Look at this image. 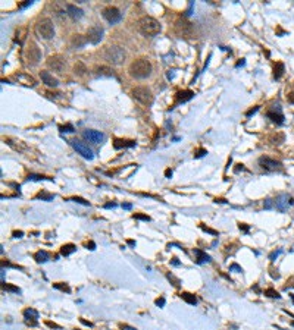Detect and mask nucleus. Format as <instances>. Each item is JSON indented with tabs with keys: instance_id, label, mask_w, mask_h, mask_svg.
I'll return each mask as SVG.
<instances>
[{
	"instance_id": "1",
	"label": "nucleus",
	"mask_w": 294,
	"mask_h": 330,
	"mask_svg": "<svg viewBox=\"0 0 294 330\" xmlns=\"http://www.w3.org/2000/svg\"><path fill=\"white\" fill-rule=\"evenodd\" d=\"M152 63H150L149 59L146 58H140L135 59L134 62L130 65V75L131 77L137 78V79H144V78H149L152 75Z\"/></svg>"
},
{
	"instance_id": "2",
	"label": "nucleus",
	"mask_w": 294,
	"mask_h": 330,
	"mask_svg": "<svg viewBox=\"0 0 294 330\" xmlns=\"http://www.w3.org/2000/svg\"><path fill=\"white\" fill-rule=\"evenodd\" d=\"M137 28L144 37H156L160 32V24L152 16H141L137 22Z\"/></svg>"
},
{
	"instance_id": "3",
	"label": "nucleus",
	"mask_w": 294,
	"mask_h": 330,
	"mask_svg": "<svg viewBox=\"0 0 294 330\" xmlns=\"http://www.w3.org/2000/svg\"><path fill=\"white\" fill-rule=\"evenodd\" d=\"M125 56H126L125 50L121 46H116V44L106 46L105 50H103V58L112 65H122L124 60H125Z\"/></svg>"
},
{
	"instance_id": "4",
	"label": "nucleus",
	"mask_w": 294,
	"mask_h": 330,
	"mask_svg": "<svg viewBox=\"0 0 294 330\" xmlns=\"http://www.w3.org/2000/svg\"><path fill=\"white\" fill-rule=\"evenodd\" d=\"M174 31L179 38H193L196 35V27L185 18H179L175 21Z\"/></svg>"
},
{
	"instance_id": "5",
	"label": "nucleus",
	"mask_w": 294,
	"mask_h": 330,
	"mask_svg": "<svg viewBox=\"0 0 294 330\" xmlns=\"http://www.w3.org/2000/svg\"><path fill=\"white\" fill-rule=\"evenodd\" d=\"M35 29H37V34L41 35L46 40H50L54 37V25L50 18H41V19H39L37 21V25H35Z\"/></svg>"
},
{
	"instance_id": "6",
	"label": "nucleus",
	"mask_w": 294,
	"mask_h": 330,
	"mask_svg": "<svg viewBox=\"0 0 294 330\" xmlns=\"http://www.w3.org/2000/svg\"><path fill=\"white\" fill-rule=\"evenodd\" d=\"M131 96L134 97L137 101H140L141 104L149 106V104L153 103V94H152L150 88H147V87H144V85L134 87L132 91H131Z\"/></svg>"
},
{
	"instance_id": "7",
	"label": "nucleus",
	"mask_w": 294,
	"mask_h": 330,
	"mask_svg": "<svg viewBox=\"0 0 294 330\" xmlns=\"http://www.w3.org/2000/svg\"><path fill=\"white\" fill-rule=\"evenodd\" d=\"M40 58H41V52L37 47V44L29 43L28 47L25 48V60H27V63L34 66V65H37L40 62Z\"/></svg>"
},
{
	"instance_id": "8",
	"label": "nucleus",
	"mask_w": 294,
	"mask_h": 330,
	"mask_svg": "<svg viewBox=\"0 0 294 330\" xmlns=\"http://www.w3.org/2000/svg\"><path fill=\"white\" fill-rule=\"evenodd\" d=\"M257 163H259V166H260L263 170H266V172H276V170H280V169L282 168V164H281L278 160L271 158V157H268V156L259 157Z\"/></svg>"
},
{
	"instance_id": "9",
	"label": "nucleus",
	"mask_w": 294,
	"mask_h": 330,
	"mask_svg": "<svg viewBox=\"0 0 294 330\" xmlns=\"http://www.w3.org/2000/svg\"><path fill=\"white\" fill-rule=\"evenodd\" d=\"M47 66L53 72L63 73L65 66H66V60H65V58L60 56V54H53V56H50V58L47 59Z\"/></svg>"
},
{
	"instance_id": "10",
	"label": "nucleus",
	"mask_w": 294,
	"mask_h": 330,
	"mask_svg": "<svg viewBox=\"0 0 294 330\" xmlns=\"http://www.w3.org/2000/svg\"><path fill=\"white\" fill-rule=\"evenodd\" d=\"M101 15H103V18L112 25L118 24V22L122 19V13H121L119 9L115 8V6H107V8H105L103 12H101Z\"/></svg>"
},
{
	"instance_id": "11",
	"label": "nucleus",
	"mask_w": 294,
	"mask_h": 330,
	"mask_svg": "<svg viewBox=\"0 0 294 330\" xmlns=\"http://www.w3.org/2000/svg\"><path fill=\"white\" fill-rule=\"evenodd\" d=\"M103 38V28L100 25H93L87 29V40L91 44H99Z\"/></svg>"
},
{
	"instance_id": "12",
	"label": "nucleus",
	"mask_w": 294,
	"mask_h": 330,
	"mask_svg": "<svg viewBox=\"0 0 294 330\" xmlns=\"http://www.w3.org/2000/svg\"><path fill=\"white\" fill-rule=\"evenodd\" d=\"M71 142H72V147L75 148V151H77L78 154H81L84 158L91 160V158L94 157V154H93L91 150L88 148L87 144H84L82 141H78V139H74V141H71Z\"/></svg>"
},
{
	"instance_id": "13",
	"label": "nucleus",
	"mask_w": 294,
	"mask_h": 330,
	"mask_svg": "<svg viewBox=\"0 0 294 330\" xmlns=\"http://www.w3.org/2000/svg\"><path fill=\"white\" fill-rule=\"evenodd\" d=\"M275 207H276V210L280 211H287V208H288V206H291V204H294L293 198L290 195H287V194H280V195L276 197V200L274 201Z\"/></svg>"
},
{
	"instance_id": "14",
	"label": "nucleus",
	"mask_w": 294,
	"mask_h": 330,
	"mask_svg": "<svg viewBox=\"0 0 294 330\" xmlns=\"http://www.w3.org/2000/svg\"><path fill=\"white\" fill-rule=\"evenodd\" d=\"M82 137L85 139H88L90 142L93 144H100L103 139H105V134L100 132V131H94V129H87L82 132Z\"/></svg>"
},
{
	"instance_id": "15",
	"label": "nucleus",
	"mask_w": 294,
	"mask_h": 330,
	"mask_svg": "<svg viewBox=\"0 0 294 330\" xmlns=\"http://www.w3.org/2000/svg\"><path fill=\"white\" fill-rule=\"evenodd\" d=\"M266 116H268L272 122H275V123H278V125H281L282 122H284V115H282V112H281V106L280 104L274 106L271 110H268Z\"/></svg>"
},
{
	"instance_id": "16",
	"label": "nucleus",
	"mask_w": 294,
	"mask_h": 330,
	"mask_svg": "<svg viewBox=\"0 0 294 330\" xmlns=\"http://www.w3.org/2000/svg\"><path fill=\"white\" fill-rule=\"evenodd\" d=\"M40 78H41V81H43L44 85H47V87L56 88V87L59 85V81L53 77V75H52V73H50V72H47V71H41V72H40Z\"/></svg>"
},
{
	"instance_id": "17",
	"label": "nucleus",
	"mask_w": 294,
	"mask_h": 330,
	"mask_svg": "<svg viewBox=\"0 0 294 330\" xmlns=\"http://www.w3.org/2000/svg\"><path fill=\"white\" fill-rule=\"evenodd\" d=\"M66 12H68V15H69L72 19H81L82 16H84L82 9L77 8L75 5H66Z\"/></svg>"
},
{
	"instance_id": "18",
	"label": "nucleus",
	"mask_w": 294,
	"mask_h": 330,
	"mask_svg": "<svg viewBox=\"0 0 294 330\" xmlns=\"http://www.w3.org/2000/svg\"><path fill=\"white\" fill-rule=\"evenodd\" d=\"M194 97V92L191 90H184V91H179V92H177V103H185V101L191 100Z\"/></svg>"
},
{
	"instance_id": "19",
	"label": "nucleus",
	"mask_w": 294,
	"mask_h": 330,
	"mask_svg": "<svg viewBox=\"0 0 294 330\" xmlns=\"http://www.w3.org/2000/svg\"><path fill=\"white\" fill-rule=\"evenodd\" d=\"M194 254H196V263L197 264H204V263H209L210 261V255H207L204 251H202V249H194Z\"/></svg>"
},
{
	"instance_id": "20",
	"label": "nucleus",
	"mask_w": 294,
	"mask_h": 330,
	"mask_svg": "<svg viewBox=\"0 0 294 330\" xmlns=\"http://www.w3.org/2000/svg\"><path fill=\"white\" fill-rule=\"evenodd\" d=\"M135 141H132V139H115L113 141V147H115L116 150H119V148H126V147H134L135 145Z\"/></svg>"
},
{
	"instance_id": "21",
	"label": "nucleus",
	"mask_w": 294,
	"mask_h": 330,
	"mask_svg": "<svg viewBox=\"0 0 294 330\" xmlns=\"http://www.w3.org/2000/svg\"><path fill=\"white\" fill-rule=\"evenodd\" d=\"M88 40L85 38V37H82V35H74L72 37V41H71V46H72L74 48H81L82 46H85V43H87Z\"/></svg>"
},
{
	"instance_id": "22",
	"label": "nucleus",
	"mask_w": 294,
	"mask_h": 330,
	"mask_svg": "<svg viewBox=\"0 0 294 330\" xmlns=\"http://www.w3.org/2000/svg\"><path fill=\"white\" fill-rule=\"evenodd\" d=\"M96 73L99 77H113V75H115V71L109 66H97Z\"/></svg>"
},
{
	"instance_id": "23",
	"label": "nucleus",
	"mask_w": 294,
	"mask_h": 330,
	"mask_svg": "<svg viewBox=\"0 0 294 330\" xmlns=\"http://www.w3.org/2000/svg\"><path fill=\"white\" fill-rule=\"evenodd\" d=\"M24 317H25V321H37V318H39V312H37V310H34V308H25L24 310Z\"/></svg>"
},
{
	"instance_id": "24",
	"label": "nucleus",
	"mask_w": 294,
	"mask_h": 330,
	"mask_svg": "<svg viewBox=\"0 0 294 330\" xmlns=\"http://www.w3.org/2000/svg\"><path fill=\"white\" fill-rule=\"evenodd\" d=\"M284 141H285V135L282 132H275V134H272L269 137V142L274 144V145H280Z\"/></svg>"
},
{
	"instance_id": "25",
	"label": "nucleus",
	"mask_w": 294,
	"mask_h": 330,
	"mask_svg": "<svg viewBox=\"0 0 294 330\" xmlns=\"http://www.w3.org/2000/svg\"><path fill=\"white\" fill-rule=\"evenodd\" d=\"M16 79H18V81H21L22 84H24V85H27V87H34V85H35V81H34V79L29 77V75H25V73L16 75Z\"/></svg>"
},
{
	"instance_id": "26",
	"label": "nucleus",
	"mask_w": 294,
	"mask_h": 330,
	"mask_svg": "<svg viewBox=\"0 0 294 330\" xmlns=\"http://www.w3.org/2000/svg\"><path fill=\"white\" fill-rule=\"evenodd\" d=\"M284 71H285L284 63H282V62H276V63H275V66H274V78H275V79H280V78L284 75Z\"/></svg>"
},
{
	"instance_id": "27",
	"label": "nucleus",
	"mask_w": 294,
	"mask_h": 330,
	"mask_svg": "<svg viewBox=\"0 0 294 330\" xmlns=\"http://www.w3.org/2000/svg\"><path fill=\"white\" fill-rule=\"evenodd\" d=\"M77 251V247L74 244H65L62 245V248H60V254H62L63 257H68V255H71L72 252H75Z\"/></svg>"
},
{
	"instance_id": "28",
	"label": "nucleus",
	"mask_w": 294,
	"mask_h": 330,
	"mask_svg": "<svg viewBox=\"0 0 294 330\" xmlns=\"http://www.w3.org/2000/svg\"><path fill=\"white\" fill-rule=\"evenodd\" d=\"M85 72H87V66H85L82 62H77L75 65H74V73H75L77 77H82V75H85Z\"/></svg>"
},
{
	"instance_id": "29",
	"label": "nucleus",
	"mask_w": 294,
	"mask_h": 330,
	"mask_svg": "<svg viewBox=\"0 0 294 330\" xmlns=\"http://www.w3.org/2000/svg\"><path fill=\"white\" fill-rule=\"evenodd\" d=\"M181 298H183L187 304H190V305H196V304H197V298L194 297L193 293H190V292H183V293H181Z\"/></svg>"
},
{
	"instance_id": "30",
	"label": "nucleus",
	"mask_w": 294,
	"mask_h": 330,
	"mask_svg": "<svg viewBox=\"0 0 294 330\" xmlns=\"http://www.w3.org/2000/svg\"><path fill=\"white\" fill-rule=\"evenodd\" d=\"M34 258H35L37 263H46V261L49 260V252H47V251H44V249H41V251H39V252H35Z\"/></svg>"
},
{
	"instance_id": "31",
	"label": "nucleus",
	"mask_w": 294,
	"mask_h": 330,
	"mask_svg": "<svg viewBox=\"0 0 294 330\" xmlns=\"http://www.w3.org/2000/svg\"><path fill=\"white\" fill-rule=\"evenodd\" d=\"M66 201H74V202H78V204H82V206H87V207H90V202H88L87 200H84V198H81V197H71V198H68Z\"/></svg>"
},
{
	"instance_id": "32",
	"label": "nucleus",
	"mask_w": 294,
	"mask_h": 330,
	"mask_svg": "<svg viewBox=\"0 0 294 330\" xmlns=\"http://www.w3.org/2000/svg\"><path fill=\"white\" fill-rule=\"evenodd\" d=\"M53 288H54V289H59V291H62V292H71V288L68 286L66 283H63V282L53 283Z\"/></svg>"
},
{
	"instance_id": "33",
	"label": "nucleus",
	"mask_w": 294,
	"mask_h": 330,
	"mask_svg": "<svg viewBox=\"0 0 294 330\" xmlns=\"http://www.w3.org/2000/svg\"><path fill=\"white\" fill-rule=\"evenodd\" d=\"M265 295H266V297H269V298H276V299H278V298H281L280 293L275 291V289H272V288L266 289V291H265Z\"/></svg>"
},
{
	"instance_id": "34",
	"label": "nucleus",
	"mask_w": 294,
	"mask_h": 330,
	"mask_svg": "<svg viewBox=\"0 0 294 330\" xmlns=\"http://www.w3.org/2000/svg\"><path fill=\"white\" fill-rule=\"evenodd\" d=\"M3 289L9 292H15V293H21V289L18 286H13V285H8V283H3Z\"/></svg>"
},
{
	"instance_id": "35",
	"label": "nucleus",
	"mask_w": 294,
	"mask_h": 330,
	"mask_svg": "<svg viewBox=\"0 0 294 330\" xmlns=\"http://www.w3.org/2000/svg\"><path fill=\"white\" fill-rule=\"evenodd\" d=\"M37 198H41L44 201H52L54 198V195L53 194H47V192H40V194H37Z\"/></svg>"
},
{
	"instance_id": "36",
	"label": "nucleus",
	"mask_w": 294,
	"mask_h": 330,
	"mask_svg": "<svg viewBox=\"0 0 294 330\" xmlns=\"http://www.w3.org/2000/svg\"><path fill=\"white\" fill-rule=\"evenodd\" d=\"M59 129H60V132H74V126L71 123H66V125H62V126H59Z\"/></svg>"
},
{
	"instance_id": "37",
	"label": "nucleus",
	"mask_w": 294,
	"mask_h": 330,
	"mask_svg": "<svg viewBox=\"0 0 294 330\" xmlns=\"http://www.w3.org/2000/svg\"><path fill=\"white\" fill-rule=\"evenodd\" d=\"M28 179H29V181H44V179L52 181V178H46V176H41V175H29Z\"/></svg>"
},
{
	"instance_id": "38",
	"label": "nucleus",
	"mask_w": 294,
	"mask_h": 330,
	"mask_svg": "<svg viewBox=\"0 0 294 330\" xmlns=\"http://www.w3.org/2000/svg\"><path fill=\"white\" fill-rule=\"evenodd\" d=\"M274 206H275L274 201L271 200V198H266L265 202H263V207H265V210H271V208H272Z\"/></svg>"
},
{
	"instance_id": "39",
	"label": "nucleus",
	"mask_w": 294,
	"mask_h": 330,
	"mask_svg": "<svg viewBox=\"0 0 294 330\" xmlns=\"http://www.w3.org/2000/svg\"><path fill=\"white\" fill-rule=\"evenodd\" d=\"M280 254H282V249H276V251H272V252L269 254V260H271V261H275V258H276Z\"/></svg>"
},
{
	"instance_id": "40",
	"label": "nucleus",
	"mask_w": 294,
	"mask_h": 330,
	"mask_svg": "<svg viewBox=\"0 0 294 330\" xmlns=\"http://www.w3.org/2000/svg\"><path fill=\"white\" fill-rule=\"evenodd\" d=\"M132 219H135V220H144V222H149V220H150V217H149V216H146V214H134V216H132Z\"/></svg>"
},
{
	"instance_id": "41",
	"label": "nucleus",
	"mask_w": 294,
	"mask_h": 330,
	"mask_svg": "<svg viewBox=\"0 0 294 330\" xmlns=\"http://www.w3.org/2000/svg\"><path fill=\"white\" fill-rule=\"evenodd\" d=\"M200 228H202L204 232H207V233H210V235H213V236H216L218 235V232L216 230H213V229H210V228H207V226H204V225H200Z\"/></svg>"
},
{
	"instance_id": "42",
	"label": "nucleus",
	"mask_w": 294,
	"mask_h": 330,
	"mask_svg": "<svg viewBox=\"0 0 294 330\" xmlns=\"http://www.w3.org/2000/svg\"><path fill=\"white\" fill-rule=\"evenodd\" d=\"M85 248L90 249V251H94L96 249V244L93 241H88V242H85Z\"/></svg>"
},
{
	"instance_id": "43",
	"label": "nucleus",
	"mask_w": 294,
	"mask_h": 330,
	"mask_svg": "<svg viewBox=\"0 0 294 330\" xmlns=\"http://www.w3.org/2000/svg\"><path fill=\"white\" fill-rule=\"evenodd\" d=\"M168 279H169V280H172V282H174V286H177V288L179 286V280H178V279H177V278H175L174 274H168Z\"/></svg>"
},
{
	"instance_id": "44",
	"label": "nucleus",
	"mask_w": 294,
	"mask_h": 330,
	"mask_svg": "<svg viewBox=\"0 0 294 330\" xmlns=\"http://www.w3.org/2000/svg\"><path fill=\"white\" fill-rule=\"evenodd\" d=\"M204 154H207V151H206L204 148H200V150L197 151V153L194 154V157H196V158H200V157H203Z\"/></svg>"
},
{
	"instance_id": "45",
	"label": "nucleus",
	"mask_w": 294,
	"mask_h": 330,
	"mask_svg": "<svg viewBox=\"0 0 294 330\" xmlns=\"http://www.w3.org/2000/svg\"><path fill=\"white\" fill-rule=\"evenodd\" d=\"M230 270H231V272H238V273H240V272H243V268H241L240 266H238V264H235V263H234V264H231V267H230Z\"/></svg>"
},
{
	"instance_id": "46",
	"label": "nucleus",
	"mask_w": 294,
	"mask_h": 330,
	"mask_svg": "<svg viewBox=\"0 0 294 330\" xmlns=\"http://www.w3.org/2000/svg\"><path fill=\"white\" fill-rule=\"evenodd\" d=\"M46 324H47L49 327H52V329H58V330H60V326L56 324V323H52V321H46Z\"/></svg>"
},
{
	"instance_id": "47",
	"label": "nucleus",
	"mask_w": 294,
	"mask_h": 330,
	"mask_svg": "<svg viewBox=\"0 0 294 330\" xmlns=\"http://www.w3.org/2000/svg\"><path fill=\"white\" fill-rule=\"evenodd\" d=\"M156 305H157V307H163L165 305V298L163 297L157 298V299H156Z\"/></svg>"
},
{
	"instance_id": "48",
	"label": "nucleus",
	"mask_w": 294,
	"mask_h": 330,
	"mask_svg": "<svg viewBox=\"0 0 294 330\" xmlns=\"http://www.w3.org/2000/svg\"><path fill=\"white\" fill-rule=\"evenodd\" d=\"M31 5H33V0H27V2H24L19 8L21 9H25V8H28V6H31Z\"/></svg>"
},
{
	"instance_id": "49",
	"label": "nucleus",
	"mask_w": 294,
	"mask_h": 330,
	"mask_svg": "<svg viewBox=\"0 0 294 330\" xmlns=\"http://www.w3.org/2000/svg\"><path fill=\"white\" fill-rule=\"evenodd\" d=\"M238 226H240V229L243 230V232H246V233H247V232H249V229H250V228H249V226H247L246 223H240V225H238Z\"/></svg>"
},
{
	"instance_id": "50",
	"label": "nucleus",
	"mask_w": 294,
	"mask_h": 330,
	"mask_svg": "<svg viewBox=\"0 0 294 330\" xmlns=\"http://www.w3.org/2000/svg\"><path fill=\"white\" fill-rule=\"evenodd\" d=\"M22 235H24L22 230H15V232H13V238H22Z\"/></svg>"
},
{
	"instance_id": "51",
	"label": "nucleus",
	"mask_w": 294,
	"mask_h": 330,
	"mask_svg": "<svg viewBox=\"0 0 294 330\" xmlns=\"http://www.w3.org/2000/svg\"><path fill=\"white\" fill-rule=\"evenodd\" d=\"M121 330H137L135 327H131V326H128V324H122L121 326Z\"/></svg>"
},
{
	"instance_id": "52",
	"label": "nucleus",
	"mask_w": 294,
	"mask_h": 330,
	"mask_svg": "<svg viewBox=\"0 0 294 330\" xmlns=\"http://www.w3.org/2000/svg\"><path fill=\"white\" fill-rule=\"evenodd\" d=\"M122 208H124V210H131V208H132V204H130V202H124V204H122Z\"/></svg>"
},
{
	"instance_id": "53",
	"label": "nucleus",
	"mask_w": 294,
	"mask_h": 330,
	"mask_svg": "<svg viewBox=\"0 0 294 330\" xmlns=\"http://www.w3.org/2000/svg\"><path fill=\"white\" fill-rule=\"evenodd\" d=\"M257 110H259V107H255V109L249 110V112H247V113H246V116H251V115H255V113H256V112H257Z\"/></svg>"
},
{
	"instance_id": "54",
	"label": "nucleus",
	"mask_w": 294,
	"mask_h": 330,
	"mask_svg": "<svg viewBox=\"0 0 294 330\" xmlns=\"http://www.w3.org/2000/svg\"><path fill=\"white\" fill-rule=\"evenodd\" d=\"M116 207V202H106L105 204V208H115Z\"/></svg>"
},
{
	"instance_id": "55",
	"label": "nucleus",
	"mask_w": 294,
	"mask_h": 330,
	"mask_svg": "<svg viewBox=\"0 0 294 330\" xmlns=\"http://www.w3.org/2000/svg\"><path fill=\"white\" fill-rule=\"evenodd\" d=\"M287 100H288L290 103H293V104H294V92H290L288 96H287Z\"/></svg>"
},
{
	"instance_id": "56",
	"label": "nucleus",
	"mask_w": 294,
	"mask_h": 330,
	"mask_svg": "<svg viewBox=\"0 0 294 330\" xmlns=\"http://www.w3.org/2000/svg\"><path fill=\"white\" fill-rule=\"evenodd\" d=\"M191 12H193V3H190V6H188V10L185 12V16H190V15H191Z\"/></svg>"
},
{
	"instance_id": "57",
	"label": "nucleus",
	"mask_w": 294,
	"mask_h": 330,
	"mask_svg": "<svg viewBox=\"0 0 294 330\" xmlns=\"http://www.w3.org/2000/svg\"><path fill=\"white\" fill-rule=\"evenodd\" d=\"M81 323H82V324H85V326H88V327H93L91 323H90V321H87V320H84V318H81Z\"/></svg>"
},
{
	"instance_id": "58",
	"label": "nucleus",
	"mask_w": 294,
	"mask_h": 330,
	"mask_svg": "<svg viewBox=\"0 0 294 330\" xmlns=\"http://www.w3.org/2000/svg\"><path fill=\"white\" fill-rule=\"evenodd\" d=\"M165 176H166V178H171V176H172V170H171V169H166V172H165Z\"/></svg>"
},
{
	"instance_id": "59",
	"label": "nucleus",
	"mask_w": 294,
	"mask_h": 330,
	"mask_svg": "<svg viewBox=\"0 0 294 330\" xmlns=\"http://www.w3.org/2000/svg\"><path fill=\"white\" fill-rule=\"evenodd\" d=\"M172 264H174V266H179V261H178V258H177V257H174V258H172Z\"/></svg>"
},
{
	"instance_id": "60",
	"label": "nucleus",
	"mask_w": 294,
	"mask_h": 330,
	"mask_svg": "<svg viewBox=\"0 0 294 330\" xmlns=\"http://www.w3.org/2000/svg\"><path fill=\"white\" fill-rule=\"evenodd\" d=\"M126 244L130 245V247H135V241H132V239H128V241H126Z\"/></svg>"
},
{
	"instance_id": "61",
	"label": "nucleus",
	"mask_w": 294,
	"mask_h": 330,
	"mask_svg": "<svg viewBox=\"0 0 294 330\" xmlns=\"http://www.w3.org/2000/svg\"><path fill=\"white\" fill-rule=\"evenodd\" d=\"M244 63H246V62H244V59H241V60H240V62H238V63H237L235 66H237V68H238V66H243Z\"/></svg>"
},
{
	"instance_id": "62",
	"label": "nucleus",
	"mask_w": 294,
	"mask_h": 330,
	"mask_svg": "<svg viewBox=\"0 0 294 330\" xmlns=\"http://www.w3.org/2000/svg\"><path fill=\"white\" fill-rule=\"evenodd\" d=\"M293 326H294V323H293Z\"/></svg>"
}]
</instances>
